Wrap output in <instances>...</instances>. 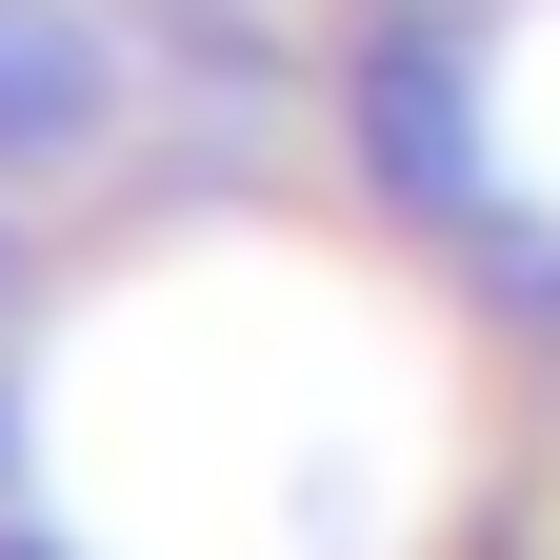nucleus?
<instances>
[{
    "mask_svg": "<svg viewBox=\"0 0 560 560\" xmlns=\"http://www.w3.org/2000/svg\"><path fill=\"white\" fill-rule=\"evenodd\" d=\"M81 120H101V40L40 21V0H0V161H60Z\"/></svg>",
    "mask_w": 560,
    "mask_h": 560,
    "instance_id": "1",
    "label": "nucleus"
}]
</instances>
